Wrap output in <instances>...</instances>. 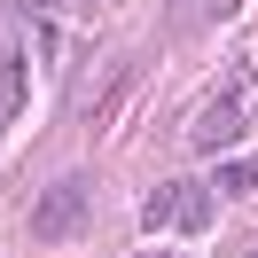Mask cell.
<instances>
[{"label": "cell", "instance_id": "277c9868", "mask_svg": "<svg viewBox=\"0 0 258 258\" xmlns=\"http://www.w3.org/2000/svg\"><path fill=\"white\" fill-rule=\"evenodd\" d=\"M16 102H24V63L0 55V110H16Z\"/></svg>", "mask_w": 258, "mask_h": 258}, {"label": "cell", "instance_id": "7a4b0ae2", "mask_svg": "<svg viewBox=\"0 0 258 258\" xmlns=\"http://www.w3.org/2000/svg\"><path fill=\"white\" fill-rule=\"evenodd\" d=\"M242 110H250V86H219V94H211L204 102V117H196V133H188V141L196 149H227V141H235V133H242Z\"/></svg>", "mask_w": 258, "mask_h": 258}, {"label": "cell", "instance_id": "6da1fadb", "mask_svg": "<svg viewBox=\"0 0 258 258\" xmlns=\"http://www.w3.org/2000/svg\"><path fill=\"white\" fill-rule=\"evenodd\" d=\"M79 227H86V180H55V188L32 204V235L39 242H71Z\"/></svg>", "mask_w": 258, "mask_h": 258}, {"label": "cell", "instance_id": "3957f363", "mask_svg": "<svg viewBox=\"0 0 258 258\" xmlns=\"http://www.w3.org/2000/svg\"><path fill=\"white\" fill-rule=\"evenodd\" d=\"M125 86H133V63H110V79H102V94L86 102V125H110V110L125 102Z\"/></svg>", "mask_w": 258, "mask_h": 258}, {"label": "cell", "instance_id": "5b68a950", "mask_svg": "<svg viewBox=\"0 0 258 258\" xmlns=\"http://www.w3.org/2000/svg\"><path fill=\"white\" fill-rule=\"evenodd\" d=\"M16 8H24V16H63L71 0H16Z\"/></svg>", "mask_w": 258, "mask_h": 258}, {"label": "cell", "instance_id": "8992f818", "mask_svg": "<svg viewBox=\"0 0 258 258\" xmlns=\"http://www.w3.org/2000/svg\"><path fill=\"white\" fill-rule=\"evenodd\" d=\"M211 16H235V0H211Z\"/></svg>", "mask_w": 258, "mask_h": 258}]
</instances>
